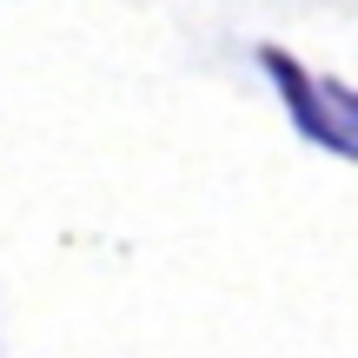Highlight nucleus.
<instances>
[{"mask_svg": "<svg viewBox=\"0 0 358 358\" xmlns=\"http://www.w3.org/2000/svg\"><path fill=\"white\" fill-rule=\"evenodd\" d=\"M259 66L279 80L285 113H292V127L306 133L312 146H325V153H338V159L358 153V100L338 87V80L306 73V66H299L292 53H279V47H259Z\"/></svg>", "mask_w": 358, "mask_h": 358, "instance_id": "obj_1", "label": "nucleus"}]
</instances>
